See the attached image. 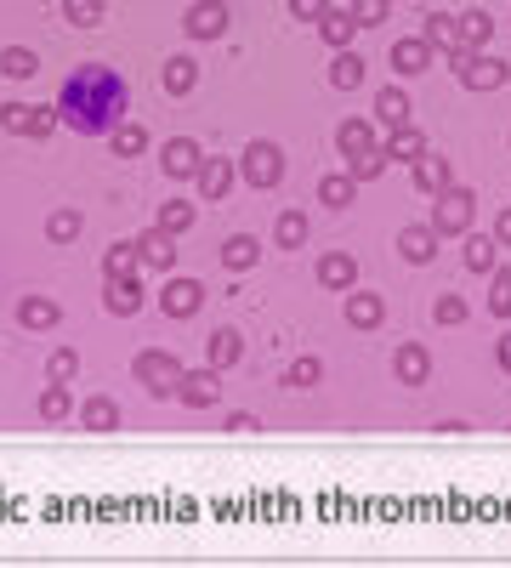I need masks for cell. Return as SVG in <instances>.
Segmentation results:
<instances>
[{"instance_id":"cell-48","label":"cell","mask_w":511,"mask_h":568,"mask_svg":"<svg viewBox=\"0 0 511 568\" xmlns=\"http://www.w3.org/2000/svg\"><path fill=\"white\" fill-rule=\"evenodd\" d=\"M0 125H6V131H18V137H29V108L6 103V108H0Z\"/></svg>"},{"instance_id":"cell-27","label":"cell","mask_w":511,"mask_h":568,"mask_svg":"<svg viewBox=\"0 0 511 568\" xmlns=\"http://www.w3.org/2000/svg\"><path fill=\"white\" fill-rule=\"evenodd\" d=\"M205 353H211V370H233L245 358V341H239V330H216Z\"/></svg>"},{"instance_id":"cell-22","label":"cell","mask_w":511,"mask_h":568,"mask_svg":"<svg viewBox=\"0 0 511 568\" xmlns=\"http://www.w3.org/2000/svg\"><path fill=\"white\" fill-rule=\"evenodd\" d=\"M335 148H341L347 160H358V154H370V148H375V120H347L341 131H335Z\"/></svg>"},{"instance_id":"cell-14","label":"cell","mask_w":511,"mask_h":568,"mask_svg":"<svg viewBox=\"0 0 511 568\" xmlns=\"http://www.w3.org/2000/svg\"><path fill=\"white\" fill-rule=\"evenodd\" d=\"M194 182H199V199H228V188H233V165L228 160H199V171H194Z\"/></svg>"},{"instance_id":"cell-5","label":"cell","mask_w":511,"mask_h":568,"mask_svg":"<svg viewBox=\"0 0 511 568\" xmlns=\"http://www.w3.org/2000/svg\"><path fill=\"white\" fill-rule=\"evenodd\" d=\"M472 216H477L472 188H443V194H438V216H432V228H438V239H455V233H472Z\"/></svg>"},{"instance_id":"cell-35","label":"cell","mask_w":511,"mask_h":568,"mask_svg":"<svg viewBox=\"0 0 511 568\" xmlns=\"http://www.w3.org/2000/svg\"><path fill=\"white\" fill-rule=\"evenodd\" d=\"M108 148H114L120 160H137L142 148H148V131H142V125H114V131H108Z\"/></svg>"},{"instance_id":"cell-32","label":"cell","mask_w":511,"mask_h":568,"mask_svg":"<svg viewBox=\"0 0 511 568\" xmlns=\"http://www.w3.org/2000/svg\"><path fill=\"white\" fill-rule=\"evenodd\" d=\"M35 69H40V57L29 52V46H6V52H0V74H6V80H35Z\"/></svg>"},{"instance_id":"cell-29","label":"cell","mask_w":511,"mask_h":568,"mask_svg":"<svg viewBox=\"0 0 511 568\" xmlns=\"http://www.w3.org/2000/svg\"><path fill=\"white\" fill-rule=\"evenodd\" d=\"M330 86H341V91H353V86H364V57L347 46V52H335V63H330Z\"/></svg>"},{"instance_id":"cell-37","label":"cell","mask_w":511,"mask_h":568,"mask_svg":"<svg viewBox=\"0 0 511 568\" xmlns=\"http://www.w3.org/2000/svg\"><path fill=\"white\" fill-rule=\"evenodd\" d=\"M40 415H46V421H69V415H74L69 387H63V381H52V387L40 392Z\"/></svg>"},{"instance_id":"cell-44","label":"cell","mask_w":511,"mask_h":568,"mask_svg":"<svg viewBox=\"0 0 511 568\" xmlns=\"http://www.w3.org/2000/svg\"><path fill=\"white\" fill-rule=\"evenodd\" d=\"M347 171H353L358 182H375L381 171H387V154H381V142H375L370 154H358V160H347Z\"/></svg>"},{"instance_id":"cell-39","label":"cell","mask_w":511,"mask_h":568,"mask_svg":"<svg viewBox=\"0 0 511 568\" xmlns=\"http://www.w3.org/2000/svg\"><path fill=\"white\" fill-rule=\"evenodd\" d=\"M489 313H494V319H511V273H506V267H494V273H489Z\"/></svg>"},{"instance_id":"cell-4","label":"cell","mask_w":511,"mask_h":568,"mask_svg":"<svg viewBox=\"0 0 511 568\" xmlns=\"http://www.w3.org/2000/svg\"><path fill=\"white\" fill-rule=\"evenodd\" d=\"M137 381L154 392V398H177L182 364L171 353H159V347H142V353H137Z\"/></svg>"},{"instance_id":"cell-21","label":"cell","mask_w":511,"mask_h":568,"mask_svg":"<svg viewBox=\"0 0 511 568\" xmlns=\"http://www.w3.org/2000/svg\"><path fill=\"white\" fill-rule=\"evenodd\" d=\"M353 35H358V23H353V12H324V18H318V40H324V46H335V52H347V46H353Z\"/></svg>"},{"instance_id":"cell-23","label":"cell","mask_w":511,"mask_h":568,"mask_svg":"<svg viewBox=\"0 0 511 568\" xmlns=\"http://www.w3.org/2000/svg\"><path fill=\"white\" fill-rule=\"evenodd\" d=\"M318 199H324L330 211H347V205L358 199V177L353 171H330V177L318 182Z\"/></svg>"},{"instance_id":"cell-10","label":"cell","mask_w":511,"mask_h":568,"mask_svg":"<svg viewBox=\"0 0 511 568\" xmlns=\"http://www.w3.org/2000/svg\"><path fill=\"white\" fill-rule=\"evenodd\" d=\"M438 228H432V222H409L404 233H398V256H404V262H438Z\"/></svg>"},{"instance_id":"cell-42","label":"cell","mask_w":511,"mask_h":568,"mask_svg":"<svg viewBox=\"0 0 511 568\" xmlns=\"http://www.w3.org/2000/svg\"><path fill=\"white\" fill-rule=\"evenodd\" d=\"M159 228L165 233H188L194 228V205H188V199H171V205L159 211Z\"/></svg>"},{"instance_id":"cell-15","label":"cell","mask_w":511,"mask_h":568,"mask_svg":"<svg viewBox=\"0 0 511 568\" xmlns=\"http://www.w3.org/2000/svg\"><path fill=\"white\" fill-rule=\"evenodd\" d=\"M318 284H324V290H353V284H358V262L347 256V250H330V256L318 262Z\"/></svg>"},{"instance_id":"cell-41","label":"cell","mask_w":511,"mask_h":568,"mask_svg":"<svg viewBox=\"0 0 511 568\" xmlns=\"http://www.w3.org/2000/svg\"><path fill=\"white\" fill-rule=\"evenodd\" d=\"M46 375H52V381H63V387H69L74 375H80V353H74V347H57V353L46 358Z\"/></svg>"},{"instance_id":"cell-46","label":"cell","mask_w":511,"mask_h":568,"mask_svg":"<svg viewBox=\"0 0 511 568\" xmlns=\"http://www.w3.org/2000/svg\"><path fill=\"white\" fill-rule=\"evenodd\" d=\"M57 131V108H29V137H52Z\"/></svg>"},{"instance_id":"cell-13","label":"cell","mask_w":511,"mask_h":568,"mask_svg":"<svg viewBox=\"0 0 511 568\" xmlns=\"http://www.w3.org/2000/svg\"><path fill=\"white\" fill-rule=\"evenodd\" d=\"M103 307L114 313V319H131L142 307V290H137V273H120V279L103 284Z\"/></svg>"},{"instance_id":"cell-11","label":"cell","mask_w":511,"mask_h":568,"mask_svg":"<svg viewBox=\"0 0 511 568\" xmlns=\"http://www.w3.org/2000/svg\"><path fill=\"white\" fill-rule=\"evenodd\" d=\"M392 375H398L404 387H421L426 375H432V353H426L421 341H404V347L392 353Z\"/></svg>"},{"instance_id":"cell-28","label":"cell","mask_w":511,"mask_h":568,"mask_svg":"<svg viewBox=\"0 0 511 568\" xmlns=\"http://www.w3.org/2000/svg\"><path fill=\"white\" fill-rule=\"evenodd\" d=\"M307 233H313V222L301 211H279V222H273V239H279L284 250H301L307 245Z\"/></svg>"},{"instance_id":"cell-43","label":"cell","mask_w":511,"mask_h":568,"mask_svg":"<svg viewBox=\"0 0 511 568\" xmlns=\"http://www.w3.org/2000/svg\"><path fill=\"white\" fill-rule=\"evenodd\" d=\"M392 18V0H353V23L358 29H375V23Z\"/></svg>"},{"instance_id":"cell-38","label":"cell","mask_w":511,"mask_h":568,"mask_svg":"<svg viewBox=\"0 0 511 568\" xmlns=\"http://www.w3.org/2000/svg\"><path fill=\"white\" fill-rule=\"evenodd\" d=\"M426 40H432L438 52H455V46H460V29H455V18H443V12H432V18H426Z\"/></svg>"},{"instance_id":"cell-50","label":"cell","mask_w":511,"mask_h":568,"mask_svg":"<svg viewBox=\"0 0 511 568\" xmlns=\"http://www.w3.org/2000/svg\"><path fill=\"white\" fill-rule=\"evenodd\" d=\"M494 239H500V245H511V211H500V222H494Z\"/></svg>"},{"instance_id":"cell-47","label":"cell","mask_w":511,"mask_h":568,"mask_svg":"<svg viewBox=\"0 0 511 568\" xmlns=\"http://www.w3.org/2000/svg\"><path fill=\"white\" fill-rule=\"evenodd\" d=\"M432 319H438V324H460V319H466V302H460V296H438Z\"/></svg>"},{"instance_id":"cell-16","label":"cell","mask_w":511,"mask_h":568,"mask_svg":"<svg viewBox=\"0 0 511 568\" xmlns=\"http://www.w3.org/2000/svg\"><path fill=\"white\" fill-rule=\"evenodd\" d=\"M256 262H262V239L256 233H233L228 245H222V267L228 273H250Z\"/></svg>"},{"instance_id":"cell-18","label":"cell","mask_w":511,"mask_h":568,"mask_svg":"<svg viewBox=\"0 0 511 568\" xmlns=\"http://www.w3.org/2000/svg\"><path fill=\"white\" fill-rule=\"evenodd\" d=\"M460 262L472 267L477 279L500 267V239H483V233H466V250H460Z\"/></svg>"},{"instance_id":"cell-30","label":"cell","mask_w":511,"mask_h":568,"mask_svg":"<svg viewBox=\"0 0 511 568\" xmlns=\"http://www.w3.org/2000/svg\"><path fill=\"white\" fill-rule=\"evenodd\" d=\"M137 262H142L137 239H120V245H108V250H103V273H108V279H120V273H137Z\"/></svg>"},{"instance_id":"cell-31","label":"cell","mask_w":511,"mask_h":568,"mask_svg":"<svg viewBox=\"0 0 511 568\" xmlns=\"http://www.w3.org/2000/svg\"><path fill=\"white\" fill-rule=\"evenodd\" d=\"M375 120H381V125H404L409 120V91L404 86L381 91V97H375Z\"/></svg>"},{"instance_id":"cell-34","label":"cell","mask_w":511,"mask_h":568,"mask_svg":"<svg viewBox=\"0 0 511 568\" xmlns=\"http://www.w3.org/2000/svg\"><path fill=\"white\" fill-rule=\"evenodd\" d=\"M80 421H86L91 432H114V426H120V398H91V404L80 409Z\"/></svg>"},{"instance_id":"cell-49","label":"cell","mask_w":511,"mask_h":568,"mask_svg":"<svg viewBox=\"0 0 511 568\" xmlns=\"http://www.w3.org/2000/svg\"><path fill=\"white\" fill-rule=\"evenodd\" d=\"M290 12H296L301 23H318L324 12H330V0H290Z\"/></svg>"},{"instance_id":"cell-33","label":"cell","mask_w":511,"mask_h":568,"mask_svg":"<svg viewBox=\"0 0 511 568\" xmlns=\"http://www.w3.org/2000/svg\"><path fill=\"white\" fill-rule=\"evenodd\" d=\"M194 80H199V63H194V57H171V63H165V91H171V97H188V91H194Z\"/></svg>"},{"instance_id":"cell-17","label":"cell","mask_w":511,"mask_h":568,"mask_svg":"<svg viewBox=\"0 0 511 568\" xmlns=\"http://www.w3.org/2000/svg\"><path fill=\"white\" fill-rule=\"evenodd\" d=\"M387 319V302L370 296V290H347V324L353 330H375V324Z\"/></svg>"},{"instance_id":"cell-6","label":"cell","mask_w":511,"mask_h":568,"mask_svg":"<svg viewBox=\"0 0 511 568\" xmlns=\"http://www.w3.org/2000/svg\"><path fill=\"white\" fill-rule=\"evenodd\" d=\"M177 398L188 409H216L222 404V370H182V381H177Z\"/></svg>"},{"instance_id":"cell-45","label":"cell","mask_w":511,"mask_h":568,"mask_svg":"<svg viewBox=\"0 0 511 568\" xmlns=\"http://www.w3.org/2000/svg\"><path fill=\"white\" fill-rule=\"evenodd\" d=\"M318 375H324L318 358H296V364L284 370V387H318Z\"/></svg>"},{"instance_id":"cell-36","label":"cell","mask_w":511,"mask_h":568,"mask_svg":"<svg viewBox=\"0 0 511 568\" xmlns=\"http://www.w3.org/2000/svg\"><path fill=\"white\" fill-rule=\"evenodd\" d=\"M80 228H86V222H80V211H52V216H46V239H52V245H74V239H80Z\"/></svg>"},{"instance_id":"cell-25","label":"cell","mask_w":511,"mask_h":568,"mask_svg":"<svg viewBox=\"0 0 511 568\" xmlns=\"http://www.w3.org/2000/svg\"><path fill=\"white\" fill-rule=\"evenodd\" d=\"M415 188H421V194H432V199H438L443 188H455V182H449V165H443V154H421V160H415Z\"/></svg>"},{"instance_id":"cell-7","label":"cell","mask_w":511,"mask_h":568,"mask_svg":"<svg viewBox=\"0 0 511 568\" xmlns=\"http://www.w3.org/2000/svg\"><path fill=\"white\" fill-rule=\"evenodd\" d=\"M182 29H188V40L228 35V6H222V0H194V6H188V18H182Z\"/></svg>"},{"instance_id":"cell-3","label":"cell","mask_w":511,"mask_h":568,"mask_svg":"<svg viewBox=\"0 0 511 568\" xmlns=\"http://www.w3.org/2000/svg\"><path fill=\"white\" fill-rule=\"evenodd\" d=\"M449 69H455L472 91H500L511 80V69L500 63V57H477V52H466V46H455V52H449Z\"/></svg>"},{"instance_id":"cell-40","label":"cell","mask_w":511,"mask_h":568,"mask_svg":"<svg viewBox=\"0 0 511 568\" xmlns=\"http://www.w3.org/2000/svg\"><path fill=\"white\" fill-rule=\"evenodd\" d=\"M63 18L74 29H91V23H103V0H63Z\"/></svg>"},{"instance_id":"cell-19","label":"cell","mask_w":511,"mask_h":568,"mask_svg":"<svg viewBox=\"0 0 511 568\" xmlns=\"http://www.w3.org/2000/svg\"><path fill=\"white\" fill-rule=\"evenodd\" d=\"M426 63H432V40H426V35H409V40L392 46V69H398V74H421Z\"/></svg>"},{"instance_id":"cell-51","label":"cell","mask_w":511,"mask_h":568,"mask_svg":"<svg viewBox=\"0 0 511 568\" xmlns=\"http://www.w3.org/2000/svg\"><path fill=\"white\" fill-rule=\"evenodd\" d=\"M494 353H500V370L511 375V330H506V336H500V347H494Z\"/></svg>"},{"instance_id":"cell-8","label":"cell","mask_w":511,"mask_h":568,"mask_svg":"<svg viewBox=\"0 0 511 568\" xmlns=\"http://www.w3.org/2000/svg\"><path fill=\"white\" fill-rule=\"evenodd\" d=\"M159 307H165L171 319H194L199 307H205V284H199V279H165Z\"/></svg>"},{"instance_id":"cell-12","label":"cell","mask_w":511,"mask_h":568,"mask_svg":"<svg viewBox=\"0 0 511 568\" xmlns=\"http://www.w3.org/2000/svg\"><path fill=\"white\" fill-rule=\"evenodd\" d=\"M137 250H142V262L159 267V273H171V267H177V233L148 228V233H137Z\"/></svg>"},{"instance_id":"cell-1","label":"cell","mask_w":511,"mask_h":568,"mask_svg":"<svg viewBox=\"0 0 511 568\" xmlns=\"http://www.w3.org/2000/svg\"><path fill=\"white\" fill-rule=\"evenodd\" d=\"M125 103H131V91H125V80L114 69H103V63H86V69H74L69 80H63V91H57V120L74 125L80 137H108L114 125H120Z\"/></svg>"},{"instance_id":"cell-9","label":"cell","mask_w":511,"mask_h":568,"mask_svg":"<svg viewBox=\"0 0 511 568\" xmlns=\"http://www.w3.org/2000/svg\"><path fill=\"white\" fill-rule=\"evenodd\" d=\"M381 154H387V165H415L426 154V137L415 131V125H387V142H381Z\"/></svg>"},{"instance_id":"cell-20","label":"cell","mask_w":511,"mask_h":568,"mask_svg":"<svg viewBox=\"0 0 511 568\" xmlns=\"http://www.w3.org/2000/svg\"><path fill=\"white\" fill-rule=\"evenodd\" d=\"M18 324H23V330H52V324H63V307H57L52 296H23Z\"/></svg>"},{"instance_id":"cell-24","label":"cell","mask_w":511,"mask_h":568,"mask_svg":"<svg viewBox=\"0 0 511 568\" xmlns=\"http://www.w3.org/2000/svg\"><path fill=\"white\" fill-rule=\"evenodd\" d=\"M455 29H460V46H466V52H483L489 35H494V18L472 6V12H460V18H455Z\"/></svg>"},{"instance_id":"cell-26","label":"cell","mask_w":511,"mask_h":568,"mask_svg":"<svg viewBox=\"0 0 511 568\" xmlns=\"http://www.w3.org/2000/svg\"><path fill=\"white\" fill-rule=\"evenodd\" d=\"M165 177H194L199 171V142H188V137H177V142H165Z\"/></svg>"},{"instance_id":"cell-2","label":"cell","mask_w":511,"mask_h":568,"mask_svg":"<svg viewBox=\"0 0 511 568\" xmlns=\"http://www.w3.org/2000/svg\"><path fill=\"white\" fill-rule=\"evenodd\" d=\"M239 177L256 188V194H267V188H279L284 182V154H279V142H250L245 148V160H239Z\"/></svg>"}]
</instances>
